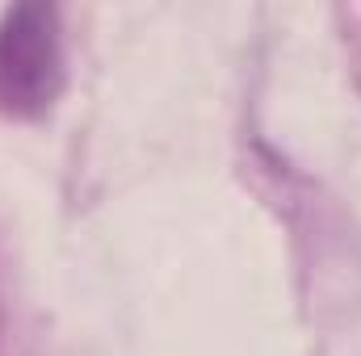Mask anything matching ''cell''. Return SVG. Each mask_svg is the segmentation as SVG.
Segmentation results:
<instances>
[{
	"label": "cell",
	"mask_w": 361,
	"mask_h": 356,
	"mask_svg": "<svg viewBox=\"0 0 361 356\" xmlns=\"http://www.w3.org/2000/svg\"><path fill=\"white\" fill-rule=\"evenodd\" d=\"M63 92L59 13L51 4H13L0 17V113L34 122Z\"/></svg>",
	"instance_id": "obj_1"
}]
</instances>
